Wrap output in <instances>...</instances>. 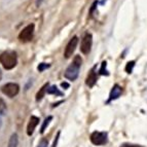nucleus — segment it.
Masks as SVG:
<instances>
[{"instance_id":"nucleus-10","label":"nucleus","mask_w":147,"mask_h":147,"mask_svg":"<svg viewBox=\"0 0 147 147\" xmlns=\"http://www.w3.org/2000/svg\"><path fill=\"white\" fill-rule=\"evenodd\" d=\"M96 81H97V74H96V72H95V68H93L91 70V72H90V74L88 75V77H86V86H88L90 88H93V86H95Z\"/></svg>"},{"instance_id":"nucleus-15","label":"nucleus","mask_w":147,"mask_h":147,"mask_svg":"<svg viewBox=\"0 0 147 147\" xmlns=\"http://www.w3.org/2000/svg\"><path fill=\"white\" fill-rule=\"evenodd\" d=\"M6 110H7V109H6L5 102L0 98V114H1V115H4L5 113H6Z\"/></svg>"},{"instance_id":"nucleus-11","label":"nucleus","mask_w":147,"mask_h":147,"mask_svg":"<svg viewBox=\"0 0 147 147\" xmlns=\"http://www.w3.org/2000/svg\"><path fill=\"white\" fill-rule=\"evenodd\" d=\"M18 145H19V137H18V134L15 133L10 136L7 147H18Z\"/></svg>"},{"instance_id":"nucleus-7","label":"nucleus","mask_w":147,"mask_h":147,"mask_svg":"<svg viewBox=\"0 0 147 147\" xmlns=\"http://www.w3.org/2000/svg\"><path fill=\"white\" fill-rule=\"evenodd\" d=\"M77 44H78V37L77 36H74L72 39H70V41L67 44L66 49H65V52H64V56H65L66 59L70 58L73 55V53L75 52Z\"/></svg>"},{"instance_id":"nucleus-20","label":"nucleus","mask_w":147,"mask_h":147,"mask_svg":"<svg viewBox=\"0 0 147 147\" xmlns=\"http://www.w3.org/2000/svg\"><path fill=\"white\" fill-rule=\"evenodd\" d=\"M120 147H142V146L137 144H132V143H123V144L120 145Z\"/></svg>"},{"instance_id":"nucleus-13","label":"nucleus","mask_w":147,"mask_h":147,"mask_svg":"<svg viewBox=\"0 0 147 147\" xmlns=\"http://www.w3.org/2000/svg\"><path fill=\"white\" fill-rule=\"evenodd\" d=\"M47 94L49 95H56V96H62V93L58 90L56 86H51L49 88H47Z\"/></svg>"},{"instance_id":"nucleus-5","label":"nucleus","mask_w":147,"mask_h":147,"mask_svg":"<svg viewBox=\"0 0 147 147\" xmlns=\"http://www.w3.org/2000/svg\"><path fill=\"white\" fill-rule=\"evenodd\" d=\"M34 24L28 25L27 27H25L24 29L21 31V33L19 34V39L22 42H29L33 38V34H34Z\"/></svg>"},{"instance_id":"nucleus-12","label":"nucleus","mask_w":147,"mask_h":147,"mask_svg":"<svg viewBox=\"0 0 147 147\" xmlns=\"http://www.w3.org/2000/svg\"><path fill=\"white\" fill-rule=\"evenodd\" d=\"M47 88H49V84H44V86L40 88V91L38 92L36 95V101H40L43 98L45 93H47Z\"/></svg>"},{"instance_id":"nucleus-14","label":"nucleus","mask_w":147,"mask_h":147,"mask_svg":"<svg viewBox=\"0 0 147 147\" xmlns=\"http://www.w3.org/2000/svg\"><path fill=\"white\" fill-rule=\"evenodd\" d=\"M52 119H53V116H49V117H47L44 119L43 123H42V125H41V129H40V133H44V131H45V129H47V127L49 125V123H51Z\"/></svg>"},{"instance_id":"nucleus-24","label":"nucleus","mask_w":147,"mask_h":147,"mask_svg":"<svg viewBox=\"0 0 147 147\" xmlns=\"http://www.w3.org/2000/svg\"><path fill=\"white\" fill-rule=\"evenodd\" d=\"M1 78H2V72H1V70H0V80H1Z\"/></svg>"},{"instance_id":"nucleus-9","label":"nucleus","mask_w":147,"mask_h":147,"mask_svg":"<svg viewBox=\"0 0 147 147\" xmlns=\"http://www.w3.org/2000/svg\"><path fill=\"white\" fill-rule=\"evenodd\" d=\"M121 93H123V88H120L119 86H117V84H115V86H113L112 90H111L110 92V96H109V102L112 100H116V99H118L120 97V95H121Z\"/></svg>"},{"instance_id":"nucleus-19","label":"nucleus","mask_w":147,"mask_h":147,"mask_svg":"<svg viewBox=\"0 0 147 147\" xmlns=\"http://www.w3.org/2000/svg\"><path fill=\"white\" fill-rule=\"evenodd\" d=\"M49 146V141L47 139H42L39 142V144L37 145V147H47Z\"/></svg>"},{"instance_id":"nucleus-22","label":"nucleus","mask_w":147,"mask_h":147,"mask_svg":"<svg viewBox=\"0 0 147 147\" xmlns=\"http://www.w3.org/2000/svg\"><path fill=\"white\" fill-rule=\"evenodd\" d=\"M62 86H63V88H69V84H66V82H65V84H62Z\"/></svg>"},{"instance_id":"nucleus-21","label":"nucleus","mask_w":147,"mask_h":147,"mask_svg":"<svg viewBox=\"0 0 147 147\" xmlns=\"http://www.w3.org/2000/svg\"><path fill=\"white\" fill-rule=\"evenodd\" d=\"M59 138H60V132H58V134H57L56 138H55L54 144H53L52 147H57V145H58V142H59Z\"/></svg>"},{"instance_id":"nucleus-17","label":"nucleus","mask_w":147,"mask_h":147,"mask_svg":"<svg viewBox=\"0 0 147 147\" xmlns=\"http://www.w3.org/2000/svg\"><path fill=\"white\" fill-rule=\"evenodd\" d=\"M106 66H107V63L103 62L100 69V74H102V75H108V72H107V70H106Z\"/></svg>"},{"instance_id":"nucleus-4","label":"nucleus","mask_w":147,"mask_h":147,"mask_svg":"<svg viewBox=\"0 0 147 147\" xmlns=\"http://www.w3.org/2000/svg\"><path fill=\"white\" fill-rule=\"evenodd\" d=\"M91 142L96 146L105 145L108 142V135L105 132H94L91 135Z\"/></svg>"},{"instance_id":"nucleus-16","label":"nucleus","mask_w":147,"mask_h":147,"mask_svg":"<svg viewBox=\"0 0 147 147\" xmlns=\"http://www.w3.org/2000/svg\"><path fill=\"white\" fill-rule=\"evenodd\" d=\"M134 66H135V62H134V61L129 62V63L127 64V66H125V71H127V73H132Z\"/></svg>"},{"instance_id":"nucleus-8","label":"nucleus","mask_w":147,"mask_h":147,"mask_svg":"<svg viewBox=\"0 0 147 147\" xmlns=\"http://www.w3.org/2000/svg\"><path fill=\"white\" fill-rule=\"evenodd\" d=\"M39 118L37 117V116H31L29 119V123H28V125H27V134L28 136H32L33 135V133H34L35 129L36 127L38 125L39 123Z\"/></svg>"},{"instance_id":"nucleus-18","label":"nucleus","mask_w":147,"mask_h":147,"mask_svg":"<svg viewBox=\"0 0 147 147\" xmlns=\"http://www.w3.org/2000/svg\"><path fill=\"white\" fill-rule=\"evenodd\" d=\"M49 64H45V63H41V64H39V66H38V71L39 72H41V71H43L44 69H47V68H49Z\"/></svg>"},{"instance_id":"nucleus-23","label":"nucleus","mask_w":147,"mask_h":147,"mask_svg":"<svg viewBox=\"0 0 147 147\" xmlns=\"http://www.w3.org/2000/svg\"><path fill=\"white\" fill-rule=\"evenodd\" d=\"M2 127V118H1V114H0V129Z\"/></svg>"},{"instance_id":"nucleus-1","label":"nucleus","mask_w":147,"mask_h":147,"mask_svg":"<svg viewBox=\"0 0 147 147\" xmlns=\"http://www.w3.org/2000/svg\"><path fill=\"white\" fill-rule=\"evenodd\" d=\"M81 62H82V60H81L80 56H75V58H74L71 65H70V66L66 69V71H65V77H66L67 79L73 81L78 77Z\"/></svg>"},{"instance_id":"nucleus-2","label":"nucleus","mask_w":147,"mask_h":147,"mask_svg":"<svg viewBox=\"0 0 147 147\" xmlns=\"http://www.w3.org/2000/svg\"><path fill=\"white\" fill-rule=\"evenodd\" d=\"M0 64L6 70L13 69L18 64V57L15 52H4L0 55Z\"/></svg>"},{"instance_id":"nucleus-3","label":"nucleus","mask_w":147,"mask_h":147,"mask_svg":"<svg viewBox=\"0 0 147 147\" xmlns=\"http://www.w3.org/2000/svg\"><path fill=\"white\" fill-rule=\"evenodd\" d=\"M1 92L5 96L9 97V98H13L20 92V86L18 84H15V82H8V84L1 86Z\"/></svg>"},{"instance_id":"nucleus-6","label":"nucleus","mask_w":147,"mask_h":147,"mask_svg":"<svg viewBox=\"0 0 147 147\" xmlns=\"http://www.w3.org/2000/svg\"><path fill=\"white\" fill-rule=\"evenodd\" d=\"M92 45H93V36L90 33H86L84 36L82 40H81L80 44V51L82 54L88 55L92 49Z\"/></svg>"}]
</instances>
